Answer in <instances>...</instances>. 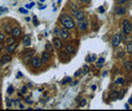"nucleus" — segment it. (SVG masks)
<instances>
[{"mask_svg":"<svg viewBox=\"0 0 132 111\" xmlns=\"http://www.w3.org/2000/svg\"><path fill=\"white\" fill-rule=\"evenodd\" d=\"M61 24H62L65 28H68V30H73V28L75 27L74 20L70 17V15H67V14H63L62 16H61Z\"/></svg>","mask_w":132,"mask_h":111,"instance_id":"obj_1","label":"nucleus"},{"mask_svg":"<svg viewBox=\"0 0 132 111\" xmlns=\"http://www.w3.org/2000/svg\"><path fill=\"white\" fill-rule=\"evenodd\" d=\"M122 31L125 35H130L132 32V25L130 20H124L122 21Z\"/></svg>","mask_w":132,"mask_h":111,"instance_id":"obj_2","label":"nucleus"},{"mask_svg":"<svg viewBox=\"0 0 132 111\" xmlns=\"http://www.w3.org/2000/svg\"><path fill=\"white\" fill-rule=\"evenodd\" d=\"M31 65H32L34 68H41L42 67L41 57H38V56H32V58H31Z\"/></svg>","mask_w":132,"mask_h":111,"instance_id":"obj_3","label":"nucleus"},{"mask_svg":"<svg viewBox=\"0 0 132 111\" xmlns=\"http://www.w3.org/2000/svg\"><path fill=\"white\" fill-rule=\"evenodd\" d=\"M53 47H56L57 49H62L64 46H63V41L59 36H56L53 38Z\"/></svg>","mask_w":132,"mask_h":111,"instance_id":"obj_4","label":"nucleus"},{"mask_svg":"<svg viewBox=\"0 0 132 111\" xmlns=\"http://www.w3.org/2000/svg\"><path fill=\"white\" fill-rule=\"evenodd\" d=\"M121 41H122V38H121V35H118V34L114 35V37H112V40H111L112 47H118V46H120V43H121Z\"/></svg>","mask_w":132,"mask_h":111,"instance_id":"obj_5","label":"nucleus"},{"mask_svg":"<svg viewBox=\"0 0 132 111\" xmlns=\"http://www.w3.org/2000/svg\"><path fill=\"white\" fill-rule=\"evenodd\" d=\"M88 26H89V24H88V21L85 20V19L82 21H78V28H79V31H82V32L86 31Z\"/></svg>","mask_w":132,"mask_h":111,"instance_id":"obj_6","label":"nucleus"},{"mask_svg":"<svg viewBox=\"0 0 132 111\" xmlns=\"http://www.w3.org/2000/svg\"><path fill=\"white\" fill-rule=\"evenodd\" d=\"M126 13H127V10L122 5H117V6L115 7V14L117 15V16H124V15H126Z\"/></svg>","mask_w":132,"mask_h":111,"instance_id":"obj_7","label":"nucleus"},{"mask_svg":"<svg viewBox=\"0 0 132 111\" xmlns=\"http://www.w3.org/2000/svg\"><path fill=\"white\" fill-rule=\"evenodd\" d=\"M59 37L62 40H68L69 38V30L65 27H62L59 30Z\"/></svg>","mask_w":132,"mask_h":111,"instance_id":"obj_8","label":"nucleus"},{"mask_svg":"<svg viewBox=\"0 0 132 111\" xmlns=\"http://www.w3.org/2000/svg\"><path fill=\"white\" fill-rule=\"evenodd\" d=\"M34 53H35V51H34V49H26V51L22 53V58H24V61L26 62L27 59H30V58L34 56Z\"/></svg>","mask_w":132,"mask_h":111,"instance_id":"obj_9","label":"nucleus"},{"mask_svg":"<svg viewBox=\"0 0 132 111\" xmlns=\"http://www.w3.org/2000/svg\"><path fill=\"white\" fill-rule=\"evenodd\" d=\"M41 59H42V63H48L51 61V54H49L47 51H45V52H42Z\"/></svg>","mask_w":132,"mask_h":111,"instance_id":"obj_10","label":"nucleus"},{"mask_svg":"<svg viewBox=\"0 0 132 111\" xmlns=\"http://www.w3.org/2000/svg\"><path fill=\"white\" fill-rule=\"evenodd\" d=\"M20 35H21V27L16 26V27L13 28V31H11V36H13L14 38H17V37H20Z\"/></svg>","mask_w":132,"mask_h":111,"instance_id":"obj_11","label":"nucleus"},{"mask_svg":"<svg viewBox=\"0 0 132 111\" xmlns=\"http://www.w3.org/2000/svg\"><path fill=\"white\" fill-rule=\"evenodd\" d=\"M74 17H75L78 21H82L85 19V13L84 11H82V10H78L75 14H74Z\"/></svg>","mask_w":132,"mask_h":111,"instance_id":"obj_12","label":"nucleus"},{"mask_svg":"<svg viewBox=\"0 0 132 111\" xmlns=\"http://www.w3.org/2000/svg\"><path fill=\"white\" fill-rule=\"evenodd\" d=\"M64 48H65V52H67L68 54H74V53L76 52L75 47H74L73 45H67V46H65Z\"/></svg>","mask_w":132,"mask_h":111,"instance_id":"obj_13","label":"nucleus"},{"mask_svg":"<svg viewBox=\"0 0 132 111\" xmlns=\"http://www.w3.org/2000/svg\"><path fill=\"white\" fill-rule=\"evenodd\" d=\"M10 61H11V56H10V53H6L5 56H3V57H1L0 64H5V63L10 62Z\"/></svg>","mask_w":132,"mask_h":111,"instance_id":"obj_14","label":"nucleus"},{"mask_svg":"<svg viewBox=\"0 0 132 111\" xmlns=\"http://www.w3.org/2000/svg\"><path fill=\"white\" fill-rule=\"evenodd\" d=\"M22 43H24V46H25V47L31 46V36L30 35L25 36V37H24V40H22Z\"/></svg>","mask_w":132,"mask_h":111,"instance_id":"obj_15","label":"nucleus"},{"mask_svg":"<svg viewBox=\"0 0 132 111\" xmlns=\"http://www.w3.org/2000/svg\"><path fill=\"white\" fill-rule=\"evenodd\" d=\"M16 46H17V45H16V42L11 43V45H7V47H6V53H10V54H11V53H13V52L15 51Z\"/></svg>","mask_w":132,"mask_h":111,"instance_id":"obj_16","label":"nucleus"},{"mask_svg":"<svg viewBox=\"0 0 132 111\" xmlns=\"http://www.w3.org/2000/svg\"><path fill=\"white\" fill-rule=\"evenodd\" d=\"M124 67L127 72H131L132 70V61H125L124 62Z\"/></svg>","mask_w":132,"mask_h":111,"instance_id":"obj_17","label":"nucleus"},{"mask_svg":"<svg viewBox=\"0 0 132 111\" xmlns=\"http://www.w3.org/2000/svg\"><path fill=\"white\" fill-rule=\"evenodd\" d=\"M104 63H105V58H103V57H101V58H99V59H97V63H96V67L97 68H101Z\"/></svg>","mask_w":132,"mask_h":111,"instance_id":"obj_18","label":"nucleus"},{"mask_svg":"<svg viewBox=\"0 0 132 111\" xmlns=\"http://www.w3.org/2000/svg\"><path fill=\"white\" fill-rule=\"evenodd\" d=\"M11 31H13V27H11L10 25H5V26H4V32H5V34H10V35H11Z\"/></svg>","mask_w":132,"mask_h":111,"instance_id":"obj_19","label":"nucleus"},{"mask_svg":"<svg viewBox=\"0 0 132 111\" xmlns=\"http://www.w3.org/2000/svg\"><path fill=\"white\" fill-rule=\"evenodd\" d=\"M125 83V78L124 76H118V78H116V80H115V84H122Z\"/></svg>","mask_w":132,"mask_h":111,"instance_id":"obj_20","label":"nucleus"},{"mask_svg":"<svg viewBox=\"0 0 132 111\" xmlns=\"http://www.w3.org/2000/svg\"><path fill=\"white\" fill-rule=\"evenodd\" d=\"M126 52H127V53H130V54H132V42H128V43H127Z\"/></svg>","mask_w":132,"mask_h":111,"instance_id":"obj_21","label":"nucleus"},{"mask_svg":"<svg viewBox=\"0 0 132 111\" xmlns=\"http://www.w3.org/2000/svg\"><path fill=\"white\" fill-rule=\"evenodd\" d=\"M110 96H111L112 100H116V99L118 97V93H117V91H112L111 94H110Z\"/></svg>","mask_w":132,"mask_h":111,"instance_id":"obj_22","label":"nucleus"},{"mask_svg":"<svg viewBox=\"0 0 132 111\" xmlns=\"http://www.w3.org/2000/svg\"><path fill=\"white\" fill-rule=\"evenodd\" d=\"M70 9H72V14L73 15L78 11V7H76V5H74V4H72V5H70Z\"/></svg>","mask_w":132,"mask_h":111,"instance_id":"obj_23","label":"nucleus"},{"mask_svg":"<svg viewBox=\"0 0 132 111\" xmlns=\"http://www.w3.org/2000/svg\"><path fill=\"white\" fill-rule=\"evenodd\" d=\"M5 40H6V37H5V34H4V32H0V43H1V42H4Z\"/></svg>","mask_w":132,"mask_h":111,"instance_id":"obj_24","label":"nucleus"},{"mask_svg":"<svg viewBox=\"0 0 132 111\" xmlns=\"http://www.w3.org/2000/svg\"><path fill=\"white\" fill-rule=\"evenodd\" d=\"M117 58H124V57H125V52H124V51H120V52H117Z\"/></svg>","mask_w":132,"mask_h":111,"instance_id":"obj_25","label":"nucleus"},{"mask_svg":"<svg viewBox=\"0 0 132 111\" xmlns=\"http://www.w3.org/2000/svg\"><path fill=\"white\" fill-rule=\"evenodd\" d=\"M70 82H72V78H70V76H68V78L63 79V80H62V84H67V83H70Z\"/></svg>","mask_w":132,"mask_h":111,"instance_id":"obj_26","label":"nucleus"},{"mask_svg":"<svg viewBox=\"0 0 132 111\" xmlns=\"http://www.w3.org/2000/svg\"><path fill=\"white\" fill-rule=\"evenodd\" d=\"M14 86H13V85H10V86H9V88H7V94H13V93H14Z\"/></svg>","mask_w":132,"mask_h":111,"instance_id":"obj_27","label":"nucleus"},{"mask_svg":"<svg viewBox=\"0 0 132 111\" xmlns=\"http://www.w3.org/2000/svg\"><path fill=\"white\" fill-rule=\"evenodd\" d=\"M79 105H80V107L85 106V105H86V100H85V99H82V100H80V103H79Z\"/></svg>","mask_w":132,"mask_h":111,"instance_id":"obj_28","label":"nucleus"},{"mask_svg":"<svg viewBox=\"0 0 132 111\" xmlns=\"http://www.w3.org/2000/svg\"><path fill=\"white\" fill-rule=\"evenodd\" d=\"M14 42H15V38H14V37H11V38H7V40H6V43H7V45H11V43H14Z\"/></svg>","mask_w":132,"mask_h":111,"instance_id":"obj_29","label":"nucleus"},{"mask_svg":"<svg viewBox=\"0 0 132 111\" xmlns=\"http://www.w3.org/2000/svg\"><path fill=\"white\" fill-rule=\"evenodd\" d=\"M118 5H124V4H126V3H128V0H117Z\"/></svg>","mask_w":132,"mask_h":111,"instance_id":"obj_30","label":"nucleus"},{"mask_svg":"<svg viewBox=\"0 0 132 111\" xmlns=\"http://www.w3.org/2000/svg\"><path fill=\"white\" fill-rule=\"evenodd\" d=\"M35 6V3H31V4H27V5H26V9H31V7H34Z\"/></svg>","mask_w":132,"mask_h":111,"instance_id":"obj_31","label":"nucleus"},{"mask_svg":"<svg viewBox=\"0 0 132 111\" xmlns=\"http://www.w3.org/2000/svg\"><path fill=\"white\" fill-rule=\"evenodd\" d=\"M88 72H89V68H88V67H86V65H84V70H83V74H86V73H88Z\"/></svg>","mask_w":132,"mask_h":111,"instance_id":"obj_32","label":"nucleus"},{"mask_svg":"<svg viewBox=\"0 0 132 111\" xmlns=\"http://www.w3.org/2000/svg\"><path fill=\"white\" fill-rule=\"evenodd\" d=\"M79 74H83V70H82V69H79V70H76V72H75V74H74V75H79Z\"/></svg>","mask_w":132,"mask_h":111,"instance_id":"obj_33","label":"nucleus"},{"mask_svg":"<svg viewBox=\"0 0 132 111\" xmlns=\"http://www.w3.org/2000/svg\"><path fill=\"white\" fill-rule=\"evenodd\" d=\"M54 34H56V36H59V28L58 27L54 28Z\"/></svg>","mask_w":132,"mask_h":111,"instance_id":"obj_34","label":"nucleus"},{"mask_svg":"<svg viewBox=\"0 0 132 111\" xmlns=\"http://www.w3.org/2000/svg\"><path fill=\"white\" fill-rule=\"evenodd\" d=\"M80 3H82V4H89L90 0H80Z\"/></svg>","mask_w":132,"mask_h":111,"instance_id":"obj_35","label":"nucleus"},{"mask_svg":"<svg viewBox=\"0 0 132 111\" xmlns=\"http://www.w3.org/2000/svg\"><path fill=\"white\" fill-rule=\"evenodd\" d=\"M4 47H5V46H4V42H1V43H0V52L4 49Z\"/></svg>","mask_w":132,"mask_h":111,"instance_id":"obj_36","label":"nucleus"},{"mask_svg":"<svg viewBox=\"0 0 132 111\" xmlns=\"http://www.w3.org/2000/svg\"><path fill=\"white\" fill-rule=\"evenodd\" d=\"M40 10H45L46 9V5H41V3H40V7H38Z\"/></svg>","mask_w":132,"mask_h":111,"instance_id":"obj_37","label":"nucleus"},{"mask_svg":"<svg viewBox=\"0 0 132 111\" xmlns=\"http://www.w3.org/2000/svg\"><path fill=\"white\" fill-rule=\"evenodd\" d=\"M19 11H20L21 14H26V9H21L20 7V10H19Z\"/></svg>","mask_w":132,"mask_h":111,"instance_id":"obj_38","label":"nucleus"},{"mask_svg":"<svg viewBox=\"0 0 132 111\" xmlns=\"http://www.w3.org/2000/svg\"><path fill=\"white\" fill-rule=\"evenodd\" d=\"M51 48H52V47H51V45H49V43H47V45H46V49H47V51H49Z\"/></svg>","mask_w":132,"mask_h":111,"instance_id":"obj_39","label":"nucleus"},{"mask_svg":"<svg viewBox=\"0 0 132 111\" xmlns=\"http://www.w3.org/2000/svg\"><path fill=\"white\" fill-rule=\"evenodd\" d=\"M25 100H26L27 103H32V100H31V99H30V97H28V96H26V97H25Z\"/></svg>","mask_w":132,"mask_h":111,"instance_id":"obj_40","label":"nucleus"},{"mask_svg":"<svg viewBox=\"0 0 132 111\" xmlns=\"http://www.w3.org/2000/svg\"><path fill=\"white\" fill-rule=\"evenodd\" d=\"M34 24H35V25H38V20H37L36 17H34Z\"/></svg>","mask_w":132,"mask_h":111,"instance_id":"obj_41","label":"nucleus"},{"mask_svg":"<svg viewBox=\"0 0 132 111\" xmlns=\"http://www.w3.org/2000/svg\"><path fill=\"white\" fill-rule=\"evenodd\" d=\"M26 90H27L26 88H22V89H21V93H22V94H25V93H26Z\"/></svg>","mask_w":132,"mask_h":111,"instance_id":"obj_42","label":"nucleus"},{"mask_svg":"<svg viewBox=\"0 0 132 111\" xmlns=\"http://www.w3.org/2000/svg\"><path fill=\"white\" fill-rule=\"evenodd\" d=\"M99 13H104V9H103V6L99 7Z\"/></svg>","mask_w":132,"mask_h":111,"instance_id":"obj_43","label":"nucleus"},{"mask_svg":"<svg viewBox=\"0 0 132 111\" xmlns=\"http://www.w3.org/2000/svg\"><path fill=\"white\" fill-rule=\"evenodd\" d=\"M128 104H132V97L130 99V100H128Z\"/></svg>","mask_w":132,"mask_h":111,"instance_id":"obj_44","label":"nucleus"}]
</instances>
